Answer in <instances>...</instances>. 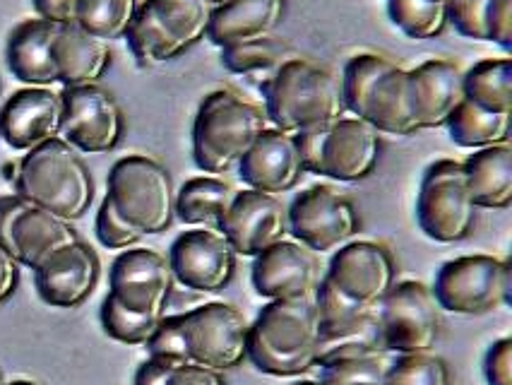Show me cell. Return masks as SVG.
Segmentation results:
<instances>
[{
	"mask_svg": "<svg viewBox=\"0 0 512 385\" xmlns=\"http://www.w3.org/2000/svg\"><path fill=\"white\" fill-rule=\"evenodd\" d=\"M265 114L272 128L289 135L332 126L347 116L342 82L335 73L306 58H289L267 77Z\"/></svg>",
	"mask_w": 512,
	"mask_h": 385,
	"instance_id": "6da1fadb",
	"label": "cell"
},
{
	"mask_svg": "<svg viewBox=\"0 0 512 385\" xmlns=\"http://www.w3.org/2000/svg\"><path fill=\"white\" fill-rule=\"evenodd\" d=\"M347 114L371 123L380 135H416L409 70L378 53H359L347 63L342 77Z\"/></svg>",
	"mask_w": 512,
	"mask_h": 385,
	"instance_id": "7a4b0ae2",
	"label": "cell"
},
{
	"mask_svg": "<svg viewBox=\"0 0 512 385\" xmlns=\"http://www.w3.org/2000/svg\"><path fill=\"white\" fill-rule=\"evenodd\" d=\"M17 195L29 205L75 222L94 200V179L80 152L63 138L34 147L20 162Z\"/></svg>",
	"mask_w": 512,
	"mask_h": 385,
	"instance_id": "3957f363",
	"label": "cell"
},
{
	"mask_svg": "<svg viewBox=\"0 0 512 385\" xmlns=\"http://www.w3.org/2000/svg\"><path fill=\"white\" fill-rule=\"evenodd\" d=\"M270 128L265 109L236 92L217 90L202 99L193 123V159L205 174H226Z\"/></svg>",
	"mask_w": 512,
	"mask_h": 385,
	"instance_id": "277c9868",
	"label": "cell"
},
{
	"mask_svg": "<svg viewBox=\"0 0 512 385\" xmlns=\"http://www.w3.org/2000/svg\"><path fill=\"white\" fill-rule=\"evenodd\" d=\"M106 198L142 236L162 234L176 217L174 179L157 159L145 154H130L113 164Z\"/></svg>",
	"mask_w": 512,
	"mask_h": 385,
	"instance_id": "5b68a950",
	"label": "cell"
},
{
	"mask_svg": "<svg viewBox=\"0 0 512 385\" xmlns=\"http://www.w3.org/2000/svg\"><path fill=\"white\" fill-rule=\"evenodd\" d=\"M476 207L462 162L438 159L421 181L416 217L428 239L438 244H457L474 231Z\"/></svg>",
	"mask_w": 512,
	"mask_h": 385,
	"instance_id": "8992f818",
	"label": "cell"
},
{
	"mask_svg": "<svg viewBox=\"0 0 512 385\" xmlns=\"http://www.w3.org/2000/svg\"><path fill=\"white\" fill-rule=\"evenodd\" d=\"M510 263L496 256H462L448 260L431 289L438 308L460 316H484L510 304Z\"/></svg>",
	"mask_w": 512,
	"mask_h": 385,
	"instance_id": "52a82bcc",
	"label": "cell"
},
{
	"mask_svg": "<svg viewBox=\"0 0 512 385\" xmlns=\"http://www.w3.org/2000/svg\"><path fill=\"white\" fill-rule=\"evenodd\" d=\"M190 364L212 371L236 369L248 354L250 323L231 304H205L181 313Z\"/></svg>",
	"mask_w": 512,
	"mask_h": 385,
	"instance_id": "ba28073f",
	"label": "cell"
},
{
	"mask_svg": "<svg viewBox=\"0 0 512 385\" xmlns=\"http://www.w3.org/2000/svg\"><path fill=\"white\" fill-rule=\"evenodd\" d=\"M438 304L421 282H400L378 304L383 349L395 354L433 352L440 333Z\"/></svg>",
	"mask_w": 512,
	"mask_h": 385,
	"instance_id": "9c48e42d",
	"label": "cell"
},
{
	"mask_svg": "<svg viewBox=\"0 0 512 385\" xmlns=\"http://www.w3.org/2000/svg\"><path fill=\"white\" fill-rule=\"evenodd\" d=\"M289 234L313 253H335L359 234V212L351 200L327 186L299 193L287 210Z\"/></svg>",
	"mask_w": 512,
	"mask_h": 385,
	"instance_id": "30bf717a",
	"label": "cell"
},
{
	"mask_svg": "<svg viewBox=\"0 0 512 385\" xmlns=\"http://www.w3.org/2000/svg\"><path fill=\"white\" fill-rule=\"evenodd\" d=\"M63 97L65 142L85 154H104L116 150L123 138L125 121L116 97L99 85L70 87Z\"/></svg>",
	"mask_w": 512,
	"mask_h": 385,
	"instance_id": "8fae6325",
	"label": "cell"
},
{
	"mask_svg": "<svg viewBox=\"0 0 512 385\" xmlns=\"http://www.w3.org/2000/svg\"><path fill=\"white\" fill-rule=\"evenodd\" d=\"M174 280L190 292H222L236 272V253L219 229H193L181 234L169 251Z\"/></svg>",
	"mask_w": 512,
	"mask_h": 385,
	"instance_id": "7c38bea8",
	"label": "cell"
},
{
	"mask_svg": "<svg viewBox=\"0 0 512 385\" xmlns=\"http://www.w3.org/2000/svg\"><path fill=\"white\" fill-rule=\"evenodd\" d=\"M111 292L130 311L166 316L174 294V272L169 260L152 248H133L113 260Z\"/></svg>",
	"mask_w": 512,
	"mask_h": 385,
	"instance_id": "4fadbf2b",
	"label": "cell"
},
{
	"mask_svg": "<svg viewBox=\"0 0 512 385\" xmlns=\"http://www.w3.org/2000/svg\"><path fill=\"white\" fill-rule=\"evenodd\" d=\"M325 280L363 306H378L397 284V265L388 246L349 241L335 251Z\"/></svg>",
	"mask_w": 512,
	"mask_h": 385,
	"instance_id": "5bb4252c",
	"label": "cell"
},
{
	"mask_svg": "<svg viewBox=\"0 0 512 385\" xmlns=\"http://www.w3.org/2000/svg\"><path fill=\"white\" fill-rule=\"evenodd\" d=\"M219 231L236 256L255 258L289 234L287 207L277 195L260 191H238Z\"/></svg>",
	"mask_w": 512,
	"mask_h": 385,
	"instance_id": "9a60e30c",
	"label": "cell"
},
{
	"mask_svg": "<svg viewBox=\"0 0 512 385\" xmlns=\"http://www.w3.org/2000/svg\"><path fill=\"white\" fill-rule=\"evenodd\" d=\"M380 133L371 123L356 116H342L323 130V154H320V176L342 183L368 179L378 167Z\"/></svg>",
	"mask_w": 512,
	"mask_h": 385,
	"instance_id": "2e32d148",
	"label": "cell"
},
{
	"mask_svg": "<svg viewBox=\"0 0 512 385\" xmlns=\"http://www.w3.org/2000/svg\"><path fill=\"white\" fill-rule=\"evenodd\" d=\"M320 265L313 251L299 241H277L255 256L253 287L270 301L311 299L318 287Z\"/></svg>",
	"mask_w": 512,
	"mask_h": 385,
	"instance_id": "e0dca14e",
	"label": "cell"
},
{
	"mask_svg": "<svg viewBox=\"0 0 512 385\" xmlns=\"http://www.w3.org/2000/svg\"><path fill=\"white\" fill-rule=\"evenodd\" d=\"M63 97L46 87L15 92L0 109V138L17 152H29L61 135Z\"/></svg>",
	"mask_w": 512,
	"mask_h": 385,
	"instance_id": "ac0fdd59",
	"label": "cell"
},
{
	"mask_svg": "<svg viewBox=\"0 0 512 385\" xmlns=\"http://www.w3.org/2000/svg\"><path fill=\"white\" fill-rule=\"evenodd\" d=\"M238 176L250 191L270 195L291 191L303 176L294 135L267 128L238 162Z\"/></svg>",
	"mask_w": 512,
	"mask_h": 385,
	"instance_id": "d6986e66",
	"label": "cell"
},
{
	"mask_svg": "<svg viewBox=\"0 0 512 385\" xmlns=\"http://www.w3.org/2000/svg\"><path fill=\"white\" fill-rule=\"evenodd\" d=\"M37 275V289L41 299L56 308H75L92 296L99 282V258L87 244L63 248L46 260Z\"/></svg>",
	"mask_w": 512,
	"mask_h": 385,
	"instance_id": "ffe728a7",
	"label": "cell"
},
{
	"mask_svg": "<svg viewBox=\"0 0 512 385\" xmlns=\"http://www.w3.org/2000/svg\"><path fill=\"white\" fill-rule=\"evenodd\" d=\"M409 87L419 130L440 128L464 99V73L457 63L431 58L409 70Z\"/></svg>",
	"mask_w": 512,
	"mask_h": 385,
	"instance_id": "44dd1931",
	"label": "cell"
},
{
	"mask_svg": "<svg viewBox=\"0 0 512 385\" xmlns=\"http://www.w3.org/2000/svg\"><path fill=\"white\" fill-rule=\"evenodd\" d=\"M250 330L279 352H318L320 316L311 299L270 301L250 325Z\"/></svg>",
	"mask_w": 512,
	"mask_h": 385,
	"instance_id": "7402d4cb",
	"label": "cell"
},
{
	"mask_svg": "<svg viewBox=\"0 0 512 385\" xmlns=\"http://www.w3.org/2000/svg\"><path fill=\"white\" fill-rule=\"evenodd\" d=\"M51 58L56 80L70 90V87L99 85L111 65V49L106 41L92 37L73 22L58 27L51 44Z\"/></svg>",
	"mask_w": 512,
	"mask_h": 385,
	"instance_id": "603a6c76",
	"label": "cell"
},
{
	"mask_svg": "<svg viewBox=\"0 0 512 385\" xmlns=\"http://www.w3.org/2000/svg\"><path fill=\"white\" fill-rule=\"evenodd\" d=\"M284 17V0H226L214 5L207 39L219 49L265 39Z\"/></svg>",
	"mask_w": 512,
	"mask_h": 385,
	"instance_id": "cb8c5ba5",
	"label": "cell"
},
{
	"mask_svg": "<svg viewBox=\"0 0 512 385\" xmlns=\"http://www.w3.org/2000/svg\"><path fill=\"white\" fill-rule=\"evenodd\" d=\"M15 260L29 270H39L46 260L63 248L80 241L77 231L68 219H61L41 207L29 205L17 219L15 231Z\"/></svg>",
	"mask_w": 512,
	"mask_h": 385,
	"instance_id": "d4e9b609",
	"label": "cell"
},
{
	"mask_svg": "<svg viewBox=\"0 0 512 385\" xmlns=\"http://www.w3.org/2000/svg\"><path fill=\"white\" fill-rule=\"evenodd\" d=\"M58 25L49 20H27L8 39V68L17 80L32 87H49L56 80L51 44Z\"/></svg>",
	"mask_w": 512,
	"mask_h": 385,
	"instance_id": "484cf974",
	"label": "cell"
},
{
	"mask_svg": "<svg viewBox=\"0 0 512 385\" xmlns=\"http://www.w3.org/2000/svg\"><path fill=\"white\" fill-rule=\"evenodd\" d=\"M467 174L469 191L476 207L484 210H508L512 205V147L503 145L484 147L469 154L462 162Z\"/></svg>",
	"mask_w": 512,
	"mask_h": 385,
	"instance_id": "4316f807",
	"label": "cell"
},
{
	"mask_svg": "<svg viewBox=\"0 0 512 385\" xmlns=\"http://www.w3.org/2000/svg\"><path fill=\"white\" fill-rule=\"evenodd\" d=\"M238 191L231 183L217 176H198L190 179L176 191V215L181 222L193 227L219 229Z\"/></svg>",
	"mask_w": 512,
	"mask_h": 385,
	"instance_id": "83f0119b",
	"label": "cell"
},
{
	"mask_svg": "<svg viewBox=\"0 0 512 385\" xmlns=\"http://www.w3.org/2000/svg\"><path fill=\"white\" fill-rule=\"evenodd\" d=\"M445 126L450 130L452 142L467 150L503 145L510 138V114H496L469 99H462Z\"/></svg>",
	"mask_w": 512,
	"mask_h": 385,
	"instance_id": "f1b7e54d",
	"label": "cell"
},
{
	"mask_svg": "<svg viewBox=\"0 0 512 385\" xmlns=\"http://www.w3.org/2000/svg\"><path fill=\"white\" fill-rule=\"evenodd\" d=\"M125 39H128L133 56L138 58V63L145 65V68H154V65L174 61V58H178L186 51L181 46V41L166 29L162 20H159L147 0L140 3L138 13H135L128 32H125Z\"/></svg>",
	"mask_w": 512,
	"mask_h": 385,
	"instance_id": "f546056e",
	"label": "cell"
},
{
	"mask_svg": "<svg viewBox=\"0 0 512 385\" xmlns=\"http://www.w3.org/2000/svg\"><path fill=\"white\" fill-rule=\"evenodd\" d=\"M464 99L496 114H512V61L486 58L464 73Z\"/></svg>",
	"mask_w": 512,
	"mask_h": 385,
	"instance_id": "4dcf8cb0",
	"label": "cell"
},
{
	"mask_svg": "<svg viewBox=\"0 0 512 385\" xmlns=\"http://www.w3.org/2000/svg\"><path fill=\"white\" fill-rule=\"evenodd\" d=\"M140 0H80L75 25L101 41L125 39Z\"/></svg>",
	"mask_w": 512,
	"mask_h": 385,
	"instance_id": "1f68e13d",
	"label": "cell"
},
{
	"mask_svg": "<svg viewBox=\"0 0 512 385\" xmlns=\"http://www.w3.org/2000/svg\"><path fill=\"white\" fill-rule=\"evenodd\" d=\"M296 56H299V53L291 49L287 41L272 37V34L265 39H255L248 41V44L222 49L224 68L238 75H272L279 65Z\"/></svg>",
	"mask_w": 512,
	"mask_h": 385,
	"instance_id": "d6a6232c",
	"label": "cell"
},
{
	"mask_svg": "<svg viewBox=\"0 0 512 385\" xmlns=\"http://www.w3.org/2000/svg\"><path fill=\"white\" fill-rule=\"evenodd\" d=\"M159 20L164 22L183 49H190L198 41L207 39L212 5L210 0H147Z\"/></svg>",
	"mask_w": 512,
	"mask_h": 385,
	"instance_id": "836d02e7",
	"label": "cell"
},
{
	"mask_svg": "<svg viewBox=\"0 0 512 385\" xmlns=\"http://www.w3.org/2000/svg\"><path fill=\"white\" fill-rule=\"evenodd\" d=\"M388 15L409 39H436L448 27V5L438 0H388Z\"/></svg>",
	"mask_w": 512,
	"mask_h": 385,
	"instance_id": "e575fe53",
	"label": "cell"
},
{
	"mask_svg": "<svg viewBox=\"0 0 512 385\" xmlns=\"http://www.w3.org/2000/svg\"><path fill=\"white\" fill-rule=\"evenodd\" d=\"M162 318L164 316H147V313L130 311L113 294L106 296L104 304H101V325H104L106 335L113 337L116 342H123V345H147L152 335L157 333Z\"/></svg>",
	"mask_w": 512,
	"mask_h": 385,
	"instance_id": "d590c367",
	"label": "cell"
},
{
	"mask_svg": "<svg viewBox=\"0 0 512 385\" xmlns=\"http://www.w3.org/2000/svg\"><path fill=\"white\" fill-rule=\"evenodd\" d=\"M385 385H452V373L448 361L433 352L400 354L388 364Z\"/></svg>",
	"mask_w": 512,
	"mask_h": 385,
	"instance_id": "8d00e7d4",
	"label": "cell"
},
{
	"mask_svg": "<svg viewBox=\"0 0 512 385\" xmlns=\"http://www.w3.org/2000/svg\"><path fill=\"white\" fill-rule=\"evenodd\" d=\"M246 357L253 361L263 373L279 378H294L301 373L311 371L315 366V352L306 354H287L279 352V349L270 347L260 335H255L253 330L248 333V354Z\"/></svg>",
	"mask_w": 512,
	"mask_h": 385,
	"instance_id": "74e56055",
	"label": "cell"
},
{
	"mask_svg": "<svg viewBox=\"0 0 512 385\" xmlns=\"http://www.w3.org/2000/svg\"><path fill=\"white\" fill-rule=\"evenodd\" d=\"M315 308H318L320 316V333H330V330L344 328V325L359 321L366 311L378 306H363L359 301L349 299L347 294H342L332 282H327L325 277L315 287Z\"/></svg>",
	"mask_w": 512,
	"mask_h": 385,
	"instance_id": "f35d334b",
	"label": "cell"
},
{
	"mask_svg": "<svg viewBox=\"0 0 512 385\" xmlns=\"http://www.w3.org/2000/svg\"><path fill=\"white\" fill-rule=\"evenodd\" d=\"M320 385H385V354L363 359H339L320 366Z\"/></svg>",
	"mask_w": 512,
	"mask_h": 385,
	"instance_id": "ab89813d",
	"label": "cell"
},
{
	"mask_svg": "<svg viewBox=\"0 0 512 385\" xmlns=\"http://www.w3.org/2000/svg\"><path fill=\"white\" fill-rule=\"evenodd\" d=\"M145 347L150 349L152 359L169 361V364L174 366L190 364L186 337H183L181 316H164L162 321H159L157 333L152 335V340L147 342Z\"/></svg>",
	"mask_w": 512,
	"mask_h": 385,
	"instance_id": "60d3db41",
	"label": "cell"
},
{
	"mask_svg": "<svg viewBox=\"0 0 512 385\" xmlns=\"http://www.w3.org/2000/svg\"><path fill=\"white\" fill-rule=\"evenodd\" d=\"M493 0H448V25L464 39L488 41L486 22Z\"/></svg>",
	"mask_w": 512,
	"mask_h": 385,
	"instance_id": "b9f144b4",
	"label": "cell"
},
{
	"mask_svg": "<svg viewBox=\"0 0 512 385\" xmlns=\"http://www.w3.org/2000/svg\"><path fill=\"white\" fill-rule=\"evenodd\" d=\"M97 236L101 244L106 248H113V251L133 248L142 239L140 231L130 227V224L118 215L109 198H104V203H101L97 212Z\"/></svg>",
	"mask_w": 512,
	"mask_h": 385,
	"instance_id": "7bdbcfd3",
	"label": "cell"
},
{
	"mask_svg": "<svg viewBox=\"0 0 512 385\" xmlns=\"http://www.w3.org/2000/svg\"><path fill=\"white\" fill-rule=\"evenodd\" d=\"M488 385H512V340L500 337L491 345L484 361Z\"/></svg>",
	"mask_w": 512,
	"mask_h": 385,
	"instance_id": "ee69618b",
	"label": "cell"
},
{
	"mask_svg": "<svg viewBox=\"0 0 512 385\" xmlns=\"http://www.w3.org/2000/svg\"><path fill=\"white\" fill-rule=\"evenodd\" d=\"M488 41L512 49V0H493L486 22Z\"/></svg>",
	"mask_w": 512,
	"mask_h": 385,
	"instance_id": "f6af8a7d",
	"label": "cell"
},
{
	"mask_svg": "<svg viewBox=\"0 0 512 385\" xmlns=\"http://www.w3.org/2000/svg\"><path fill=\"white\" fill-rule=\"evenodd\" d=\"M27 207H29L27 200H22L17 193L0 198V248H3L5 253H10L13 258H15L13 231H15L17 219H20V215L27 210Z\"/></svg>",
	"mask_w": 512,
	"mask_h": 385,
	"instance_id": "bcb514c9",
	"label": "cell"
},
{
	"mask_svg": "<svg viewBox=\"0 0 512 385\" xmlns=\"http://www.w3.org/2000/svg\"><path fill=\"white\" fill-rule=\"evenodd\" d=\"M166 385H226L219 371L205 369L198 364H183L171 371L169 383Z\"/></svg>",
	"mask_w": 512,
	"mask_h": 385,
	"instance_id": "7dc6e473",
	"label": "cell"
},
{
	"mask_svg": "<svg viewBox=\"0 0 512 385\" xmlns=\"http://www.w3.org/2000/svg\"><path fill=\"white\" fill-rule=\"evenodd\" d=\"M77 3L80 0H34V8L41 20H49L53 25H73L77 17Z\"/></svg>",
	"mask_w": 512,
	"mask_h": 385,
	"instance_id": "c3c4849f",
	"label": "cell"
},
{
	"mask_svg": "<svg viewBox=\"0 0 512 385\" xmlns=\"http://www.w3.org/2000/svg\"><path fill=\"white\" fill-rule=\"evenodd\" d=\"M176 366L162 359H147L135 373V385H166Z\"/></svg>",
	"mask_w": 512,
	"mask_h": 385,
	"instance_id": "681fc988",
	"label": "cell"
},
{
	"mask_svg": "<svg viewBox=\"0 0 512 385\" xmlns=\"http://www.w3.org/2000/svg\"><path fill=\"white\" fill-rule=\"evenodd\" d=\"M17 282H20V263L0 248V304L15 294Z\"/></svg>",
	"mask_w": 512,
	"mask_h": 385,
	"instance_id": "f907efd6",
	"label": "cell"
},
{
	"mask_svg": "<svg viewBox=\"0 0 512 385\" xmlns=\"http://www.w3.org/2000/svg\"><path fill=\"white\" fill-rule=\"evenodd\" d=\"M294 385H320V381H299V383H294Z\"/></svg>",
	"mask_w": 512,
	"mask_h": 385,
	"instance_id": "816d5d0a",
	"label": "cell"
},
{
	"mask_svg": "<svg viewBox=\"0 0 512 385\" xmlns=\"http://www.w3.org/2000/svg\"><path fill=\"white\" fill-rule=\"evenodd\" d=\"M8 385H37V383H32V381H15V383H8Z\"/></svg>",
	"mask_w": 512,
	"mask_h": 385,
	"instance_id": "f5cc1de1",
	"label": "cell"
},
{
	"mask_svg": "<svg viewBox=\"0 0 512 385\" xmlns=\"http://www.w3.org/2000/svg\"><path fill=\"white\" fill-rule=\"evenodd\" d=\"M222 3H226V0H210V5L214 8V5H222Z\"/></svg>",
	"mask_w": 512,
	"mask_h": 385,
	"instance_id": "db71d44e",
	"label": "cell"
},
{
	"mask_svg": "<svg viewBox=\"0 0 512 385\" xmlns=\"http://www.w3.org/2000/svg\"><path fill=\"white\" fill-rule=\"evenodd\" d=\"M0 385H8V383H5V381H3V376H0Z\"/></svg>",
	"mask_w": 512,
	"mask_h": 385,
	"instance_id": "11a10c76",
	"label": "cell"
},
{
	"mask_svg": "<svg viewBox=\"0 0 512 385\" xmlns=\"http://www.w3.org/2000/svg\"><path fill=\"white\" fill-rule=\"evenodd\" d=\"M438 3H445V5H448V0H438Z\"/></svg>",
	"mask_w": 512,
	"mask_h": 385,
	"instance_id": "9f6ffc18",
	"label": "cell"
}]
</instances>
